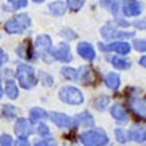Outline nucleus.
I'll return each instance as SVG.
<instances>
[{"label":"nucleus","mask_w":146,"mask_h":146,"mask_svg":"<svg viewBox=\"0 0 146 146\" xmlns=\"http://www.w3.org/2000/svg\"><path fill=\"white\" fill-rule=\"evenodd\" d=\"M16 78L23 89H32L36 84L34 68L31 67L29 65H26V63H22V65L17 67Z\"/></svg>","instance_id":"nucleus-1"},{"label":"nucleus","mask_w":146,"mask_h":146,"mask_svg":"<svg viewBox=\"0 0 146 146\" xmlns=\"http://www.w3.org/2000/svg\"><path fill=\"white\" fill-rule=\"evenodd\" d=\"M31 26V18L27 13H21L16 17L9 20L4 28H5V32L9 34H20L23 33L27 29L29 28Z\"/></svg>","instance_id":"nucleus-2"},{"label":"nucleus","mask_w":146,"mask_h":146,"mask_svg":"<svg viewBox=\"0 0 146 146\" xmlns=\"http://www.w3.org/2000/svg\"><path fill=\"white\" fill-rule=\"evenodd\" d=\"M58 98L63 102L70 105H80L84 101V98L80 91L74 86H63L58 91Z\"/></svg>","instance_id":"nucleus-3"},{"label":"nucleus","mask_w":146,"mask_h":146,"mask_svg":"<svg viewBox=\"0 0 146 146\" xmlns=\"http://www.w3.org/2000/svg\"><path fill=\"white\" fill-rule=\"evenodd\" d=\"M82 144L88 145V146H98V145H107L108 138L104 131L100 130H90L85 131L80 136Z\"/></svg>","instance_id":"nucleus-4"},{"label":"nucleus","mask_w":146,"mask_h":146,"mask_svg":"<svg viewBox=\"0 0 146 146\" xmlns=\"http://www.w3.org/2000/svg\"><path fill=\"white\" fill-rule=\"evenodd\" d=\"M134 34H135L134 32H121V31H117L110 25H106L104 28H101V35L106 40H111V39H129V38H133Z\"/></svg>","instance_id":"nucleus-5"},{"label":"nucleus","mask_w":146,"mask_h":146,"mask_svg":"<svg viewBox=\"0 0 146 146\" xmlns=\"http://www.w3.org/2000/svg\"><path fill=\"white\" fill-rule=\"evenodd\" d=\"M35 48L38 50V52L42 55L44 60L48 61L46 56L50 54H52V42L50 39L49 35H39L35 40Z\"/></svg>","instance_id":"nucleus-6"},{"label":"nucleus","mask_w":146,"mask_h":146,"mask_svg":"<svg viewBox=\"0 0 146 146\" xmlns=\"http://www.w3.org/2000/svg\"><path fill=\"white\" fill-rule=\"evenodd\" d=\"M99 49L102 50V51H116L118 54L127 55L130 51V45L125 42H115L111 44L99 43Z\"/></svg>","instance_id":"nucleus-7"},{"label":"nucleus","mask_w":146,"mask_h":146,"mask_svg":"<svg viewBox=\"0 0 146 146\" xmlns=\"http://www.w3.org/2000/svg\"><path fill=\"white\" fill-rule=\"evenodd\" d=\"M51 56L57 61L61 62H71L72 61V54H71V49L68 44H61L60 46H57L56 49L52 50Z\"/></svg>","instance_id":"nucleus-8"},{"label":"nucleus","mask_w":146,"mask_h":146,"mask_svg":"<svg viewBox=\"0 0 146 146\" xmlns=\"http://www.w3.org/2000/svg\"><path fill=\"white\" fill-rule=\"evenodd\" d=\"M50 118H51V121L58 128H73V127H76L74 119H72L71 117H68L67 115H63V113L51 112L50 113Z\"/></svg>","instance_id":"nucleus-9"},{"label":"nucleus","mask_w":146,"mask_h":146,"mask_svg":"<svg viewBox=\"0 0 146 146\" xmlns=\"http://www.w3.org/2000/svg\"><path fill=\"white\" fill-rule=\"evenodd\" d=\"M15 133L18 138L27 139V136L33 133V128H32L31 123L25 119V118H18L15 124Z\"/></svg>","instance_id":"nucleus-10"},{"label":"nucleus","mask_w":146,"mask_h":146,"mask_svg":"<svg viewBox=\"0 0 146 146\" xmlns=\"http://www.w3.org/2000/svg\"><path fill=\"white\" fill-rule=\"evenodd\" d=\"M129 107L136 116L140 118H146V100L135 98L129 101Z\"/></svg>","instance_id":"nucleus-11"},{"label":"nucleus","mask_w":146,"mask_h":146,"mask_svg":"<svg viewBox=\"0 0 146 146\" xmlns=\"http://www.w3.org/2000/svg\"><path fill=\"white\" fill-rule=\"evenodd\" d=\"M77 51H78L79 56L83 57L86 61H93L95 58L94 48L89 43H79L78 46H77Z\"/></svg>","instance_id":"nucleus-12"},{"label":"nucleus","mask_w":146,"mask_h":146,"mask_svg":"<svg viewBox=\"0 0 146 146\" xmlns=\"http://www.w3.org/2000/svg\"><path fill=\"white\" fill-rule=\"evenodd\" d=\"M141 5L139 1H136V0H129V1H127L124 4V6H123V13H124L125 16H138L141 13Z\"/></svg>","instance_id":"nucleus-13"},{"label":"nucleus","mask_w":146,"mask_h":146,"mask_svg":"<svg viewBox=\"0 0 146 146\" xmlns=\"http://www.w3.org/2000/svg\"><path fill=\"white\" fill-rule=\"evenodd\" d=\"M17 54L18 56L25 58V60H32L34 56V49L31 44V40H26L22 43L17 49Z\"/></svg>","instance_id":"nucleus-14"},{"label":"nucleus","mask_w":146,"mask_h":146,"mask_svg":"<svg viewBox=\"0 0 146 146\" xmlns=\"http://www.w3.org/2000/svg\"><path fill=\"white\" fill-rule=\"evenodd\" d=\"M129 136L131 140L136 143H143L146 140V128L141 125H136L129 130Z\"/></svg>","instance_id":"nucleus-15"},{"label":"nucleus","mask_w":146,"mask_h":146,"mask_svg":"<svg viewBox=\"0 0 146 146\" xmlns=\"http://www.w3.org/2000/svg\"><path fill=\"white\" fill-rule=\"evenodd\" d=\"M111 115L113 118H116V119L119 121L121 123H125L128 121V113L125 112L124 107L119 104H115L111 107Z\"/></svg>","instance_id":"nucleus-16"},{"label":"nucleus","mask_w":146,"mask_h":146,"mask_svg":"<svg viewBox=\"0 0 146 146\" xmlns=\"http://www.w3.org/2000/svg\"><path fill=\"white\" fill-rule=\"evenodd\" d=\"M74 123H76V127L77 125H84V127H93L94 125V118L93 116L90 115L89 112H83L80 115L76 116L74 118Z\"/></svg>","instance_id":"nucleus-17"},{"label":"nucleus","mask_w":146,"mask_h":146,"mask_svg":"<svg viewBox=\"0 0 146 146\" xmlns=\"http://www.w3.org/2000/svg\"><path fill=\"white\" fill-rule=\"evenodd\" d=\"M107 60L115 66L117 70H128V68L131 67V62L128 61V60H124V58H121V57H117V56H108Z\"/></svg>","instance_id":"nucleus-18"},{"label":"nucleus","mask_w":146,"mask_h":146,"mask_svg":"<svg viewBox=\"0 0 146 146\" xmlns=\"http://www.w3.org/2000/svg\"><path fill=\"white\" fill-rule=\"evenodd\" d=\"M105 83H106V85L110 89L117 90L118 88H119V84H121L119 76H118L117 73H113V72L108 73V74L105 77Z\"/></svg>","instance_id":"nucleus-19"},{"label":"nucleus","mask_w":146,"mask_h":146,"mask_svg":"<svg viewBox=\"0 0 146 146\" xmlns=\"http://www.w3.org/2000/svg\"><path fill=\"white\" fill-rule=\"evenodd\" d=\"M29 118L32 123H36L38 121H43V119H46L48 118V113L45 110L40 108V107H34L31 110V113H29Z\"/></svg>","instance_id":"nucleus-20"},{"label":"nucleus","mask_w":146,"mask_h":146,"mask_svg":"<svg viewBox=\"0 0 146 146\" xmlns=\"http://www.w3.org/2000/svg\"><path fill=\"white\" fill-rule=\"evenodd\" d=\"M94 79L93 71L89 67H80L79 68V80L82 84H89Z\"/></svg>","instance_id":"nucleus-21"},{"label":"nucleus","mask_w":146,"mask_h":146,"mask_svg":"<svg viewBox=\"0 0 146 146\" xmlns=\"http://www.w3.org/2000/svg\"><path fill=\"white\" fill-rule=\"evenodd\" d=\"M49 9H50V12H51L52 15H55V16H61L66 11V5L62 1H55V3L50 4Z\"/></svg>","instance_id":"nucleus-22"},{"label":"nucleus","mask_w":146,"mask_h":146,"mask_svg":"<svg viewBox=\"0 0 146 146\" xmlns=\"http://www.w3.org/2000/svg\"><path fill=\"white\" fill-rule=\"evenodd\" d=\"M61 74L63 77H66L67 79L71 80H79V70H73L70 67H65L61 70Z\"/></svg>","instance_id":"nucleus-23"},{"label":"nucleus","mask_w":146,"mask_h":146,"mask_svg":"<svg viewBox=\"0 0 146 146\" xmlns=\"http://www.w3.org/2000/svg\"><path fill=\"white\" fill-rule=\"evenodd\" d=\"M5 90H6V95L10 99H16L18 96V89H17V86H16L13 80H7L6 82Z\"/></svg>","instance_id":"nucleus-24"},{"label":"nucleus","mask_w":146,"mask_h":146,"mask_svg":"<svg viewBox=\"0 0 146 146\" xmlns=\"http://www.w3.org/2000/svg\"><path fill=\"white\" fill-rule=\"evenodd\" d=\"M18 115V108L12 106V105H5L3 107V116L7 119H12Z\"/></svg>","instance_id":"nucleus-25"},{"label":"nucleus","mask_w":146,"mask_h":146,"mask_svg":"<svg viewBox=\"0 0 146 146\" xmlns=\"http://www.w3.org/2000/svg\"><path fill=\"white\" fill-rule=\"evenodd\" d=\"M101 4L105 7H107L110 11H112L113 13H116L118 11V7H119L118 0H101Z\"/></svg>","instance_id":"nucleus-26"},{"label":"nucleus","mask_w":146,"mask_h":146,"mask_svg":"<svg viewBox=\"0 0 146 146\" xmlns=\"http://www.w3.org/2000/svg\"><path fill=\"white\" fill-rule=\"evenodd\" d=\"M116 138H117V141L119 144H125L127 141L130 139L129 131L123 130V129H116Z\"/></svg>","instance_id":"nucleus-27"},{"label":"nucleus","mask_w":146,"mask_h":146,"mask_svg":"<svg viewBox=\"0 0 146 146\" xmlns=\"http://www.w3.org/2000/svg\"><path fill=\"white\" fill-rule=\"evenodd\" d=\"M85 0H67V5L72 11H78L84 5Z\"/></svg>","instance_id":"nucleus-28"},{"label":"nucleus","mask_w":146,"mask_h":146,"mask_svg":"<svg viewBox=\"0 0 146 146\" xmlns=\"http://www.w3.org/2000/svg\"><path fill=\"white\" fill-rule=\"evenodd\" d=\"M108 102H110V99L107 96H100V98H98L96 100H95L94 106L98 110H104L108 105Z\"/></svg>","instance_id":"nucleus-29"},{"label":"nucleus","mask_w":146,"mask_h":146,"mask_svg":"<svg viewBox=\"0 0 146 146\" xmlns=\"http://www.w3.org/2000/svg\"><path fill=\"white\" fill-rule=\"evenodd\" d=\"M39 77H40V79H42V82H43V85H45V86H51L54 84L52 77L50 76V74H48V73L40 72L39 73Z\"/></svg>","instance_id":"nucleus-30"},{"label":"nucleus","mask_w":146,"mask_h":146,"mask_svg":"<svg viewBox=\"0 0 146 146\" xmlns=\"http://www.w3.org/2000/svg\"><path fill=\"white\" fill-rule=\"evenodd\" d=\"M133 46L135 50H138L140 52H145L146 51V40L145 39H136L133 42Z\"/></svg>","instance_id":"nucleus-31"},{"label":"nucleus","mask_w":146,"mask_h":146,"mask_svg":"<svg viewBox=\"0 0 146 146\" xmlns=\"http://www.w3.org/2000/svg\"><path fill=\"white\" fill-rule=\"evenodd\" d=\"M9 3L12 5V7L15 10H18V9H22V7H26L27 4H28V0H7Z\"/></svg>","instance_id":"nucleus-32"},{"label":"nucleus","mask_w":146,"mask_h":146,"mask_svg":"<svg viewBox=\"0 0 146 146\" xmlns=\"http://www.w3.org/2000/svg\"><path fill=\"white\" fill-rule=\"evenodd\" d=\"M60 35L63 36V38L68 39V40H72V39H76L77 38V34L73 31H71V29H63V31H61V34Z\"/></svg>","instance_id":"nucleus-33"},{"label":"nucleus","mask_w":146,"mask_h":146,"mask_svg":"<svg viewBox=\"0 0 146 146\" xmlns=\"http://www.w3.org/2000/svg\"><path fill=\"white\" fill-rule=\"evenodd\" d=\"M38 133L40 135H43V136H46L50 134V130H49V128L46 124H44V123H40L39 127H38Z\"/></svg>","instance_id":"nucleus-34"},{"label":"nucleus","mask_w":146,"mask_h":146,"mask_svg":"<svg viewBox=\"0 0 146 146\" xmlns=\"http://www.w3.org/2000/svg\"><path fill=\"white\" fill-rule=\"evenodd\" d=\"M133 25L135 28H139V29H146V18H141V20H136L134 21Z\"/></svg>","instance_id":"nucleus-35"},{"label":"nucleus","mask_w":146,"mask_h":146,"mask_svg":"<svg viewBox=\"0 0 146 146\" xmlns=\"http://www.w3.org/2000/svg\"><path fill=\"white\" fill-rule=\"evenodd\" d=\"M12 138L10 135H7V134H3L1 135V145L3 146H10V145H12L13 143H12Z\"/></svg>","instance_id":"nucleus-36"},{"label":"nucleus","mask_w":146,"mask_h":146,"mask_svg":"<svg viewBox=\"0 0 146 146\" xmlns=\"http://www.w3.org/2000/svg\"><path fill=\"white\" fill-rule=\"evenodd\" d=\"M36 145L38 146H40V145H55V141H52V140H43V141L36 143Z\"/></svg>","instance_id":"nucleus-37"},{"label":"nucleus","mask_w":146,"mask_h":146,"mask_svg":"<svg viewBox=\"0 0 146 146\" xmlns=\"http://www.w3.org/2000/svg\"><path fill=\"white\" fill-rule=\"evenodd\" d=\"M7 61V55H6V52L4 51V50H1V65H4V63H5Z\"/></svg>","instance_id":"nucleus-38"},{"label":"nucleus","mask_w":146,"mask_h":146,"mask_svg":"<svg viewBox=\"0 0 146 146\" xmlns=\"http://www.w3.org/2000/svg\"><path fill=\"white\" fill-rule=\"evenodd\" d=\"M16 145H29V143L27 141V139H21V138H18V141L16 143Z\"/></svg>","instance_id":"nucleus-39"},{"label":"nucleus","mask_w":146,"mask_h":146,"mask_svg":"<svg viewBox=\"0 0 146 146\" xmlns=\"http://www.w3.org/2000/svg\"><path fill=\"white\" fill-rule=\"evenodd\" d=\"M140 65H141V66H144V67L146 68V56H144V57H141V58H140Z\"/></svg>","instance_id":"nucleus-40"},{"label":"nucleus","mask_w":146,"mask_h":146,"mask_svg":"<svg viewBox=\"0 0 146 146\" xmlns=\"http://www.w3.org/2000/svg\"><path fill=\"white\" fill-rule=\"evenodd\" d=\"M34 3H42V1H44V0H33Z\"/></svg>","instance_id":"nucleus-41"}]
</instances>
